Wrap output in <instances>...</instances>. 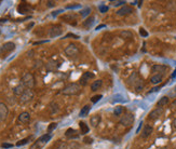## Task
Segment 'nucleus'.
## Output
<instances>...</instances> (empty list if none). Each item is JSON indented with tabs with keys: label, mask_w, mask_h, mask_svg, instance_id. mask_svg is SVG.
Returning a JSON list of instances; mask_svg holds the SVG:
<instances>
[{
	"label": "nucleus",
	"mask_w": 176,
	"mask_h": 149,
	"mask_svg": "<svg viewBox=\"0 0 176 149\" xmlns=\"http://www.w3.org/2000/svg\"><path fill=\"white\" fill-rule=\"evenodd\" d=\"M25 91H26V89H25V86H24L23 84H19V86H16L13 89L14 95H16V96H22Z\"/></svg>",
	"instance_id": "15"
},
{
	"label": "nucleus",
	"mask_w": 176,
	"mask_h": 149,
	"mask_svg": "<svg viewBox=\"0 0 176 149\" xmlns=\"http://www.w3.org/2000/svg\"><path fill=\"white\" fill-rule=\"evenodd\" d=\"M29 10H30L29 6H28V4H21L20 6L17 7V11H19V13H21V14L28 13V12H29Z\"/></svg>",
	"instance_id": "16"
},
{
	"label": "nucleus",
	"mask_w": 176,
	"mask_h": 149,
	"mask_svg": "<svg viewBox=\"0 0 176 149\" xmlns=\"http://www.w3.org/2000/svg\"><path fill=\"white\" fill-rule=\"evenodd\" d=\"M163 113V108L162 107H157L156 109H153L152 111H150L149 113V119L150 120H157L161 115Z\"/></svg>",
	"instance_id": "8"
},
{
	"label": "nucleus",
	"mask_w": 176,
	"mask_h": 149,
	"mask_svg": "<svg viewBox=\"0 0 176 149\" xmlns=\"http://www.w3.org/2000/svg\"><path fill=\"white\" fill-rule=\"evenodd\" d=\"M79 125H80V130H81V133H82V134H86V133L89 132V126L86 125V122H80Z\"/></svg>",
	"instance_id": "27"
},
{
	"label": "nucleus",
	"mask_w": 176,
	"mask_h": 149,
	"mask_svg": "<svg viewBox=\"0 0 176 149\" xmlns=\"http://www.w3.org/2000/svg\"><path fill=\"white\" fill-rule=\"evenodd\" d=\"M47 6L48 7H54V6H55V2H54V1H48Z\"/></svg>",
	"instance_id": "43"
},
{
	"label": "nucleus",
	"mask_w": 176,
	"mask_h": 149,
	"mask_svg": "<svg viewBox=\"0 0 176 149\" xmlns=\"http://www.w3.org/2000/svg\"><path fill=\"white\" fill-rule=\"evenodd\" d=\"M46 67H47V69L49 70V71H54V70L57 69L58 64H57L56 62H54V61H50V62L46 65Z\"/></svg>",
	"instance_id": "20"
},
{
	"label": "nucleus",
	"mask_w": 176,
	"mask_h": 149,
	"mask_svg": "<svg viewBox=\"0 0 176 149\" xmlns=\"http://www.w3.org/2000/svg\"><path fill=\"white\" fill-rule=\"evenodd\" d=\"M144 86H145V84H144V80L142 79V78H140V79L138 80V81H137L136 83H135V86H134V88H135V90H136L137 92H140V91H142V90L144 89Z\"/></svg>",
	"instance_id": "25"
},
{
	"label": "nucleus",
	"mask_w": 176,
	"mask_h": 149,
	"mask_svg": "<svg viewBox=\"0 0 176 149\" xmlns=\"http://www.w3.org/2000/svg\"><path fill=\"white\" fill-rule=\"evenodd\" d=\"M100 116H98V115H95V116H92V118L90 119V123L91 125H92V128H96L98 124L100 123Z\"/></svg>",
	"instance_id": "19"
},
{
	"label": "nucleus",
	"mask_w": 176,
	"mask_h": 149,
	"mask_svg": "<svg viewBox=\"0 0 176 149\" xmlns=\"http://www.w3.org/2000/svg\"><path fill=\"white\" fill-rule=\"evenodd\" d=\"M56 126H57V123H54V122L51 123L50 125L48 126V133H51L54 129H55V128H56Z\"/></svg>",
	"instance_id": "33"
},
{
	"label": "nucleus",
	"mask_w": 176,
	"mask_h": 149,
	"mask_svg": "<svg viewBox=\"0 0 176 149\" xmlns=\"http://www.w3.org/2000/svg\"><path fill=\"white\" fill-rule=\"evenodd\" d=\"M167 104H169V97H167V96H163V97H161V98L158 101L157 106L163 107V106H165V105H167Z\"/></svg>",
	"instance_id": "23"
},
{
	"label": "nucleus",
	"mask_w": 176,
	"mask_h": 149,
	"mask_svg": "<svg viewBox=\"0 0 176 149\" xmlns=\"http://www.w3.org/2000/svg\"><path fill=\"white\" fill-rule=\"evenodd\" d=\"M140 34L143 37H147V36H148V33H147V31L144 29V28H140Z\"/></svg>",
	"instance_id": "40"
},
{
	"label": "nucleus",
	"mask_w": 176,
	"mask_h": 149,
	"mask_svg": "<svg viewBox=\"0 0 176 149\" xmlns=\"http://www.w3.org/2000/svg\"><path fill=\"white\" fill-rule=\"evenodd\" d=\"M83 142L86 143V144H92V143H93V138H92V137H84V138H83Z\"/></svg>",
	"instance_id": "37"
},
{
	"label": "nucleus",
	"mask_w": 176,
	"mask_h": 149,
	"mask_svg": "<svg viewBox=\"0 0 176 149\" xmlns=\"http://www.w3.org/2000/svg\"><path fill=\"white\" fill-rule=\"evenodd\" d=\"M134 122V116L132 113H124L120 118V123L123 126H131Z\"/></svg>",
	"instance_id": "4"
},
{
	"label": "nucleus",
	"mask_w": 176,
	"mask_h": 149,
	"mask_svg": "<svg viewBox=\"0 0 176 149\" xmlns=\"http://www.w3.org/2000/svg\"><path fill=\"white\" fill-rule=\"evenodd\" d=\"M65 135H66L67 138H70V139H73V138H77L78 137V132H77L76 130H73V129H68L66 131V133H65Z\"/></svg>",
	"instance_id": "18"
},
{
	"label": "nucleus",
	"mask_w": 176,
	"mask_h": 149,
	"mask_svg": "<svg viewBox=\"0 0 176 149\" xmlns=\"http://www.w3.org/2000/svg\"><path fill=\"white\" fill-rule=\"evenodd\" d=\"M70 147H71V149H79L80 148L79 144H77V143H71V144H70Z\"/></svg>",
	"instance_id": "39"
},
{
	"label": "nucleus",
	"mask_w": 176,
	"mask_h": 149,
	"mask_svg": "<svg viewBox=\"0 0 176 149\" xmlns=\"http://www.w3.org/2000/svg\"><path fill=\"white\" fill-rule=\"evenodd\" d=\"M167 9H169L170 11H175L176 10V2H174V1L169 2V4H167Z\"/></svg>",
	"instance_id": "31"
},
{
	"label": "nucleus",
	"mask_w": 176,
	"mask_h": 149,
	"mask_svg": "<svg viewBox=\"0 0 176 149\" xmlns=\"http://www.w3.org/2000/svg\"><path fill=\"white\" fill-rule=\"evenodd\" d=\"M125 1H113V4L115 6H121V4H124Z\"/></svg>",
	"instance_id": "42"
},
{
	"label": "nucleus",
	"mask_w": 176,
	"mask_h": 149,
	"mask_svg": "<svg viewBox=\"0 0 176 149\" xmlns=\"http://www.w3.org/2000/svg\"><path fill=\"white\" fill-rule=\"evenodd\" d=\"M80 91H81V86L78 83H70L66 88H64L62 93L65 95H76V94L80 93Z\"/></svg>",
	"instance_id": "1"
},
{
	"label": "nucleus",
	"mask_w": 176,
	"mask_h": 149,
	"mask_svg": "<svg viewBox=\"0 0 176 149\" xmlns=\"http://www.w3.org/2000/svg\"><path fill=\"white\" fill-rule=\"evenodd\" d=\"M172 77H173V78H174V77H176V70H175V71H174V73H173V75H172Z\"/></svg>",
	"instance_id": "48"
},
{
	"label": "nucleus",
	"mask_w": 176,
	"mask_h": 149,
	"mask_svg": "<svg viewBox=\"0 0 176 149\" xmlns=\"http://www.w3.org/2000/svg\"><path fill=\"white\" fill-rule=\"evenodd\" d=\"M107 10H108V8L105 7V6H102V7H100V11L102 12V13H105Z\"/></svg>",
	"instance_id": "41"
},
{
	"label": "nucleus",
	"mask_w": 176,
	"mask_h": 149,
	"mask_svg": "<svg viewBox=\"0 0 176 149\" xmlns=\"http://www.w3.org/2000/svg\"><path fill=\"white\" fill-rule=\"evenodd\" d=\"M161 81H162V75H153L150 78V82L152 84H159Z\"/></svg>",
	"instance_id": "21"
},
{
	"label": "nucleus",
	"mask_w": 176,
	"mask_h": 149,
	"mask_svg": "<svg viewBox=\"0 0 176 149\" xmlns=\"http://www.w3.org/2000/svg\"><path fill=\"white\" fill-rule=\"evenodd\" d=\"M90 12H91L90 8H86V9H84L83 11H81V15H82V16H86L88 14H90Z\"/></svg>",
	"instance_id": "36"
},
{
	"label": "nucleus",
	"mask_w": 176,
	"mask_h": 149,
	"mask_svg": "<svg viewBox=\"0 0 176 149\" xmlns=\"http://www.w3.org/2000/svg\"><path fill=\"white\" fill-rule=\"evenodd\" d=\"M103 27H105V25H100V26H97L96 29H100V28H103Z\"/></svg>",
	"instance_id": "47"
},
{
	"label": "nucleus",
	"mask_w": 176,
	"mask_h": 149,
	"mask_svg": "<svg viewBox=\"0 0 176 149\" xmlns=\"http://www.w3.org/2000/svg\"><path fill=\"white\" fill-rule=\"evenodd\" d=\"M8 113H9V110H8L7 105L4 103H0V121H4V120L7 119Z\"/></svg>",
	"instance_id": "9"
},
{
	"label": "nucleus",
	"mask_w": 176,
	"mask_h": 149,
	"mask_svg": "<svg viewBox=\"0 0 176 149\" xmlns=\"http://www.w3.org/2000/svg\"><path fill=\"white\" fill-rule=\"evenodd\" d=\"M33 97V92L31 89H27L25 92L23 93V95L20 96V102L21 103H27L30 99Z\"/></svg>",
	"instance_id": "6"
},
{
	"label": "nucleus",
	"mask_w": 176,
	"mask_h": 149,
	"mask_svg": "<svg viewBox=\"0 0 176 149\" xmlns=\"http://www.w3.org/2000/svg\"><path fill=\"white\" fill-rule=\"evenodd\" d=\"M132 12H133V9H132V7H130V6H123L121 9H119V10H118L117 14H118V15H120V16H124V15L131 14Z\"/></svg>",
	"instance_id": "10"
},
{
	"label": "nucleus",
	"mask_w": 176,
	"mask_h": 149,
	"mask_svg": "<svg viewBox=\"0 0 176 149\" xmlns=\"http://www.w3.org/2000/svg\"><path fill=\"white\" fill-rule=\"evenodd\" d=\"M166 70V66L164 65H153L151 67V71L155 75H162V73H164Z\"/></svg>",
	"instance_id": "13"
},
{
	"label": "nucleus",
	"mask_w": 176,
	"mask_h": 149,
	"mask_svg": "<svg viewBox=\"0 0 176 149\" xmlns=\"http://www.w3.org/2000/svg\"><path fill=\"white\" fill-rule=\"evenodd\" d=\"M30 120V115L28 113H26V111H24V113H22L19 116V121L22 123H27L29 122Z\"/></svg>",
	"instance_id": "17"
},
{
	"label": "nucleus",
	"mask_w": 176,
	"mask_h": 149,
	"mask_svg": "<svg viewBox=\"0 0 176 149\" xmlns=\"http://www.w3.org/2000/svg\"><path fill=\"white\" fill-rule=\"evenodd\" d=\"M140 79V75H138L137 73H133L132 75H131V76H130L129 80H128V82H129L130 86H135V83H136Z\"/></svg>",
	"instance_id": "14"
},
{
	"label": "nucleus",
	"mask_w": 176,
	"mask_h": 149,
	"mask_svg": "<svg viewBox=\"0 0 176 149\" xmlns=\"http://www.w3.org/2000/svg\"><path fill=\"white\" fill-rule=\"evenodd\" d=\"M22 84L24 86H26L28 89H33L35 86V77L33 73H26L22 77Z\"/></svg>",
	"instance_id": "2"
},
{
	"label": "nucleus",
	"mask_w": 176,
	"mask_h": 149,
	"mask_svg": "<svg viewBox=\"0 0 176 149\" xmlns=\"http://www.w3.org/2000/svg\"><path fill=\"white\" fill-rule=\"evenodd\" d=\"M94 78V75L92 73H90V71H86V73H84L81 76V78H80V83L81 84H83V86H86V83H88V81L91 79H93Z\"/></svg>",
	"instance_id": "11"
},
{
	"label": "nucleus",
	"mask_w": 176,
	"mask_h": 149,
	"mask_svg": "<svg viewBox=\"0 0 176 149\" xmlns=\"http://www.w3.org/2000/svg\"><path fill=\"white\" fill-rule=\"evenodd\" d=\"M63 33V29H62V27L58 26V25H55V26H52L51 27L50 31H49V36L51 38H55V37H58L62 35Z\"/></svg>",
	"instance_id": "7"
},
{
	"label": "nucleus",
	"mask_w": 176,
	"mask_h": 149,
	"mask_svg": "<svg viewBox=\"0 0 176 149\" xmlns=\"http://www.w3.org/2000/svg\"><path fill=\"white\" fill-rule=\"evenodd\" d=\"M93 22H94V17H89V19H86V20L83 22V26L86 27V28H89V27L92 26Z\"/></svg>",
	"instance_id": "29"
},
{
	"label": "nucleus",
	"mask_w": 176,
	"mask_h": 149,
	"mask_svg": "<svg viewBox=\"0 0 176 149\" xmlns=\"http://www.w3.org/2000/svg\"><path fill=\"white\" fill-rule=\"evenodd\" d=\"M15 49V44L13 42H6L0 46V56L4 57L8 53L12 52Z\"/></svg>",
	"instance_id": "3"
},
{
	"label": "nucleus",
	"mask_w": 176,
	"mask_h": 149,
	"mask_svg": "<svg viewBox=\"0 0 176 149\" xmlns=\"http://www.w3.org/2000/svg\"><path fill=\"white\" fill-rule=\"evenodd\" d=\"M169 95L170 96H173V97H175V96H176V88L174 89V91H172L171 93H169Z\"/></svg>",
	"instance_id": "44"
},
{
	"label": "nucleus",
	"mask_w": 176,
	"mask_h": 149,
	"mask_svg": "<svg viewBox=\"0 0 176 149\" xmlns=\"http://www.w3.org/2000/svg\"><path fill=\"white\" fill-rule=\"evenodd\" d=\"M89 111H90V106H84L81 109V111H80V113H79V116L80 117H86V116H88V113H89Z\"/></svg>",
	"instance_id": "28"
},
{
	"label": "nucleus",
	"mask_w": 176,
	"mask_h": 149,
	"mask_svg": "<svg viewBox=\"0 0 176 149\" xmlns=\"http://www.w3.org/2000/svg\"><path fill=\"white\" fill-rule=\"evenodd\" d=\"M172 107H175V108H176V98H175V101H174V102L172 103Z\"/></svg>",
	"instance_id": "46"
},
{
	"label": "nucleus",
	"mask_w": 176,
	"mask_h": 149,
	"mask_svg": "<svg viewBox=\"0 0 176 149\" xmlns=\"http://www.w3.org/2000/svg\"><path fill=\"white\" fill-rule=\"evenodd\" d=\"M77 19V16L75 14H66L62 16V20H64L65 22H70V21H75Z\"/></svg>",
	"instance_id": "26"
},
{
	"label": "nucleus",
	"mask_w": 176,
	"mask_h": 149,
	"mask_svg": "<svg viewBox=\"0 0 176 149\" xmlns=\"http://www.w3.org/2000/svg\"><path fill=\"white\" fill-rule=\"evenodd\" d=\"M102 80H95L93 83H92V86H91V90L92 91H97V90L100 89V86H102Z\"/></svg>",
	"instance_id": "24"
},
{
	"label": "nucleus",
	"mask_w": 176,
	"mask_h": 149,
	"mask_svg": "<svg viewBox=\"0 0 176 149\" xmlns=\"http://www.w3.org/2000/svg\"><path fill=\"white\" fill-rule=\"evenodd\" d=\"M65 53H66L67 56H69V57L77 56V55L79 54V49H78L77 46H75V44H69V46L65 49Z\"/></svg>",
	"instance_id": "5"
},
{
	"label": "nucleus",
	"mask_w": 176,
	"mask_h": 149,
	"mask_svg": "<svg viewBox=\"0 0 176 149\" xmlns=\"http://www.w3.org/2000/svg\"><path fill=\"white\" fill-rule=\"evenodd\" d=\"M122 111H123L122 107H116V109H115V111H113V113H115V115H116V116H120V115L122 113Z\"/></svg>",
	"instance_id": "34"
},
{
	"label": "nucleus",
	"mask_w": 176,
	"mask_h": 149,
	"mask_svg": "<svg viewBox=\"0 0 176 149\" xmlns=\"http://www.w3.org/2000/svg\"><path fill=\"white\" fill-rule=\"evenodd\" d=\"M173 126H174V128L176 129V118H175L174 120H173Z\"/></svg>",
	"instance_id": "45"
},
{
	"label": "nucleus",
	"mask_w": 176,
	"mask_h": 149,
	"mask_svg": "<svg viewBox=\"0 0 176 149\" xmlns=\"http://www.w3.org/2000/svg\"><path fill=\"white\" fill-rule=\"evenodd\" d=\"M153 132V128L149 124H146V125L144 126L143 129V132H142V138H147V137H149L151 135V133Z\"/></svg>",
	"instance_id": "12"
},
{
	"label": "nucleus",
	"mask_w": 176,
	"mask_h": 149,
	"mask_svg": "<svg viewBox=\"0 0 176 149\" xmlns=\"http://www.w3.org/2000/svg\"><path fill=\"white\" fill-rule=\"evenodd\" d=\"M1 147L2 148H12L13 145L12 144H8V143H4V144H1Z\"/></svg>",
	"instance_id": "38"
},
{
	"label": "nucleus",
	"mask_w": 176,
	"mask_h": 149,
	"mask_svg": "<svg viewBox=\"0 0 176 149\" xmlns=\"http://www.w3.org/2000/svg\"><path fill=\"white\" fill-rule=\"evenodd\" d=\"M53 149H67V144L64 142H60L57 143L56 145L54 146Z\"/></svg>",
	"instance_id": "30"
},
{
	"label": "nucleus",
	"mask_w": 176,
	"mask_h": 149,
	"mask_svg": "<svg viewBox=\"0 0 176 149\" xmlns=\"http://www.w3.org/2000/svg\"><path fill=\"white\" fill-rule=\"evenodd\" d=\"M29 139H30V137H27V138L21 139L20 142H17L16 145H17V146H23V145H25V144H27V143H28V140H29Z\"/></svg>",
	"instance_id": "32"
},
{
	"label": "nucleus",
	"mask_w": 176,
	"mask_h": 149,
	"mask_svg": "<svg viewBox=\"0 0 176 149\" xmlns=\"http://www.w3.org/2000/svg\"><path fill=\"white\" fill-rule=\"evenodd\" d=\"M120 36L122 37L123 39H132L133 38V33L130 30H122L120 33Z\"/></svg>",
	"instance_id": "22"
},
{
	"label": "nucleus",
	"mask_w": 176,
	"mask_h": 149,
	"mask_svg": "<svg viewBox=\"0 0 176 149\" xmlns=\"http://www.w3.org/2000/svg\"><path fill=\"white\" fill-rule=\"evenodd\" d=\"M100 98H102V95H95L91 98V102H92V103H97Z\"/></svg>",
	"instance_id": "35"
}]
</instances>
